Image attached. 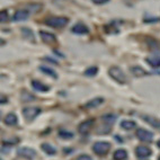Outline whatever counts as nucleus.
I'll use <instances>...</instances> for the list:
<instances>
[{"label": "nucleus", "instance_id": "423d86ee", "mask_svg": "<svg viewBox=\"0 0 160 160\" xmlns=\"http://www.w3.org/2000/svg\"><path fill=\"white\" fill-rule=\"evenodd\" d=\"M40 37L41 40L43 41L45 44H54L57 43V36H55L53 33H50V32H46V31H40Z\"/></svg>", "mask_w": 160, "mask_h": 160}, {"label": "nucleus", "instance_id": "c9c22d12", "mask_svg": "<svg viewBox=\"0 0 160 160\" xmlns=\"http://www.w3.org/2000/svg\"><path fill=\"white\" fill-rule=\"evenodd\" d=\"M0 118H1V112H0Z\"/></svg>", "mask_w": 160, "mask_h": 160}, {"label": "nucleus", "instance_id": "473e14b6", "mask_svg": "<svg viewBox=\"0 0 160 160\" xmlns=\"http://www.w3.org/2000/svg\"><path fill=\"white\" fill-rule=\"evenodd\" d=\"M6 103H8V98L5 95L0 94V104H6Z\"/></svg>", "mask_w": 160, "mask_h": 160}, {"label": "nucleus", "instance_id": "cd10ccee", "mask_svg": "<svg viewBox=\"0 0 160 160\" xmlns=\"http://www.w3.org/2000/svg\"><path fill=\"white\" fill-rule=\"evenodd\" d=\"M160 18L158 16H146L143 18V22L144 23H158Z\"/></svg>", "mask_w": 160, "mask_h": 160}, {"label": "nucleus", "instance_id": "ddd939ff", "mask_svg": "<svg viewBox=\"0 0 160 160\" xmlns=\"http://www.w3.org/2000/svg\"><path fill=\"white\" fill-rule=\"evenodd\" d=\"M135 153L139 158H147L151 156V150L148 148V147H138L135 149Z\"/></svg>", "mask_w": 160, "mask_h": 160}, {"label": "nucleus", "instance_id": "6e6552de", "mask_svg": "<svg viewBox=\"0 0 160 160\" xmlns=\"http://www.w3.org/2000/svg\"><path fill=\"white\" fill-rule=\"evenodd\" d=\"M71 32L73 34H77V35H87L89 34V28L88 26L85 25V24H81V23H78L76 24L74 26H72Z\"/></svg>", "mask_w": 160, "mask_h": 160}, {"label": "nucleus", "instance_id": "4468645a", "mask_svg": "<svg viewBox=\"0 0 160 160\" xmlns=\"http://www.w3.org/2000/svg\"><path fill=\"white\" fill-rule=\"evenodd\" d=\"M104 103V98L103 97H96L94 99H90L88 103H86L85 107L86 108H97L98 106H100Z\"/></svg>", "mask_w": 160, "mask_h": 160}, {"label": "nucleus", "instance_id": "39448f33", "mask_svg": "<svg viewBox=\"0 0 160 160\" xmlns=\"http://www.w3.org/2000/svg\"><path fill=\"white\" fill-rule=\"evenodd\" d=\"M38 114H41V108L40 107H36V106H33V107H25V108L23 109V115L25 116L26 120H28V121L34 120Z\"/></svg>", "mask_w": 160, "mask_h": 160}, {"label": "nucleus", "instance_id": "9d476101", "mask_svg": "<svg viewBox=\"0 0 160 160\" xmlns=\"http://www.w3.org/2000/svg\"><path fill=\"white\" fill-rule=\"evenodd\" d=\"M20 33H22V36H23L25 40L29 41L32 43H35V42H36V41H35L34 32L32 31L31 28H28V27H22V28H20Z\"/></svg>", "mask_w": 160, "mask_h": 160}, {"label": "nucleus", "instance_id": "2f4dec72", "mask_svg": "<svg viewBox=\"0 0 160 160\" xmlns=\"http://www.w3.org/2000/svg\"><path fill=\"white\" fill-rule=\"evenodd\" d=\"M77 160H92V159L88 154H80L79 157L77 158Z\"/></svg>", "mask_w": 160, "mask_h": 160}, {"label": "nucleus", "instance_id": "aec40b11", "mask_svg": "<svg viewBox=\"0 0 160 160\" xmlns=\"http://www.w3.org/2000/svg\"><path fill=\"white\" fill-rule=\"evenodd\" d=\"M17 122H18L17 116H16L15 114H12V113H9V114L5 117V123H6L7 125H9V126L16 125V124H17Z\"/></svg>", "mask_w": 160, "mask_h": 160}, {"label": "nucleus", "instance_id": "f8f14e48", "mask_svg": "<svg viewBox=\"0 0 160 160\" xmlns=\"http://www.w3.org/2000/svg\"><path fill=\"white\" fill-rule=\"evenodd\" d=\"M32 87H33V89H35V90L41 92H46L50 90L49 86L44 85L43 82H41L38 80H33V81H32Z\"/></svg>", "mask_w": 160, "mask_h": 160}, {"label": "nucleus", "instance_id": "4be33fe9", "mask_svg": "<svg viewBox=\"0 0 160 160\" xmlns=\"http://www.w3.org/2000/svg\"><path fill=\"white\" fill-rule=\"evenodd\" d=\"M40 70H41L42 72H43L44 74H46V76H49V77L54 78V79H57V78H58V74L55 73L54 70H52V69L48 68V67L41 66V67H40Z\"/></svg>", "mask_w": 160, "mask_h": 160}, {"label": "nucleus", "instance_id": "7ed1b4c3", "mask_svg": "<svg viewBox=\"0 0 160 160\" xmlns=\"http://www.w3.org/2000/svg\"><path fill=\"white\" fill-rule=\"evenodd\" d=\"M29 16H31V14H29V12L27 10V9H18V10H16L15 12V14L12 15V22H15V23H19V22H26V20L28 19Z\"/></svg>", "mask_w": 160, "mask_h": 160}, {"label": "nucleus", "instance_id": "a878e982", "mask_svg": "<svg viewBox=\"0 0 160 160\" xmlns=\"http://www.w3.org/2000/svg\"><path fill=\"white\" fill-rule=\"evenodd\" d=\"M9 20V15L7 9L0 10V23H6Z\"/></svg>", "mask_w": 160, "mask_h": 160}, {"label": "nucleus", "instance_id": "c85d7f7f", "mask_svg": "<svg viewBox=\"0 0 160 160\" xmlns=\"http://www.w3.org/2000/svg\"><path fill=\"white\" fill-rule=\"evenodd\" d=\"M59 135H60L62 139H72V138H73V134H72L71 132L64 131V130H61V131L59 132Z\"/></svg>", "mask_w": 160, "mask_h": 160}, {"label": "nucleus", "instance_id": "a211bd4d", "mask_svg": "<svg viewBox=\"0 0 160 160\" xmlns=\"http://www.w3.org/2000/svg\"><path fill=\"white\" fill-rule=\"evenodd\" d=\"M147 62L150 64L151 67H153V68H158V67L160 66V60H159V54H154L153 57H149L146 59Z\"/></svg>", "mask_w": 160, "mask_h": 160}, {"label": "nucleus", "instance_id": "b1692460", "mask_svg": "<svg viewBox=\"0 0 160 160\" xmlns=\"http://www.w3.org/2000/svg\"><path fill=\"white\" fill-rule=\"evenodd\" d=\"M36 99V97H35L34 95L29 94V92H22V100L23 102H33V100Z\"/></svg>", "mask_w": 160, "mask_h": 160}, {"label": "nucleus", "instance_id": "1a4fd4ad", "mask_svg": "<svg viewBox=\"0 0 160 160\" xmlns=\"http://www.w3.org/2000/svg\"><path fill=\"white\" fill-rule=\"evenodd\" d=\"M17 153H18V156H22V157L27 158V159H33V158L36 156L35 150H33V149H31V148H26V147L18 149Z\"/></svg>", "mask_w": 160, "mask_h": 160}, {"label": "nucleus", "instance_id": "6ab92c4d", "mask_svg": "<svg viewBox=\"0 0 160 160\" xmlns=\"http://www.w3.org/2000/svg\"><path fill=\"white\" fill-rule=\"evenodd\" d=\"M113 158H114V160H125L128 158V152L124 149H118L114 152Z\"/></svg>", "mask_w": 160, "mask_h": 160}, {"label": "nucleus", "instance_id": "0eeeda50", "mask_svg": "<svg viewBox=\"0 0 160 160\" xmlns=\"http://www.w3.org/2000/svg\"><path fill=\"white\" fill-rule=\"evenodd\" d=\"M137 137L139 140L143 141V142H151L153 139V134L150 131H147L144 129H139L137 131Z\"/></svg>", "mask_w": 160, "mask_h": 160}, {"label": "nucleus", "instance_id": "f257e3e1", "mask_svg": "<svg viewBox=\"0 0 160 160\" xmlns=\"http://www.w3.org/2000/svg\"><path fill=\"white\" fill-rule=\"evenodd\" d=\"M70 19L64 16H52L45 19V25L50 26L52 28H63L69 24Z\"/></svg>", "mask_w": 160, "mask_h": 160}, {"label": "nucleus", "instance_id": "9b49d317", "mask_svg": "<svg viewBox=\"0 0 160 160\" xmlns=\"http://www.w3.org/2000/svg\"><path fill=\"white\" fill-rule=\"evenodd\" d=\"M92 125H94V120H87L80 124L79 128H78V131H79L80 133H82V134H87V133L92 130Z\"/></svg>", "mask_w": 160, "mask_h": 160}, {"label": "nucleus", "instance_id": "72a5a7b5", "mask_svg": "<svg viewBox=\"0 0 160 160\" xmlns=\"http://www.w3.org/2000/svg\"><path fill=\"white\" fill-rule=\"evenodd\" d=\"M44 60H48L50 61L51 63H53V64H58V62L55 60H53V59H51V58H44Z\"/></svg>", "mask_w": 160, "mask_h": 160}, {"label": "nucleus", "instance_id": "20e7f679", "mask_svg": "<svg viewBox=\"0 0 160 160\" xmlns=\"http://www.w3.org/2000/svg\"><path fill=\"white\" fill-rule=\"evenodd\" d=\"M109 149H111V144L108 142H106V141H104V142H102V141L96 142L94 144V147H92V150H94L95 153L99 154V156L106 154L109 151Z\"/></svg>", "mask_w": 160, "mask_h": 160}, {"label": "nucleus", "instance_id": "f704fd0d", "mask_svg": "<svg viewBox=\"0 0 160 160\" xmlns=\"http://www.w3.org/2000/svg\"><path fill=\"white\" fill-rule=\"evenodd\" d=\"M5 44H6V41L3 40V38H1V37H0V46L5 45Z\"/></svg>", "mask_w": 160, "mask_h": 160}, {"label": "nucleus", "instance_id": "412c9836", "mask_svg": "<svg viewBox=\"0 0 160 160\" xmlns=\"http://www.w3.org/2000/svg\"><path fill=\"white\" fill-rule=\"evenodd\" d=\"M42 150H43L46 154H49V156H54V154L57 153L55 148H53L50 143H43V144H42Z\"/></svg>", "mask_w": 160, "mask_h": 160}, {"label": "nucleus", "instance_id": "bb28decb", "mask_svg": "<svg viewBox=\"0 0 160 160\" xmlns=\"http://www.w3.org/2000/svg\"><path fill=\"white\" fill-rule=\"evenodd\" d=\"M102 120H103L104 122H107L108 124H112V123H114V122H115V120H116V116H115V115H112V114L104 115V116L102 117Z\"/></svg>", "mask_w": 160, "mask_h": 160}, {"label": "nucleus", "instance_id": "f3484780", "mask_svg": "<svg viewBox=\"0 0 160 160\" xmlns=\"http://www.w3.org/2000/svg\"><path fill=\"white\" fill-rule=\"evenodd\" d=\"M42 7H43V5L42 3H38V2H33V3H29V5H27V9L29 12V14L33 15V14H36V12H41L42 10Z\"/></svg>", "mask_w": 160, "mask_h": 160}, {"label": "nucleus", "instance_id": "c756f323", "mask_svg": "<svg viewBox=\"0 0 160 160\" xmlns=\"http://www.w3.org/2000/svg\"><path fill=\"white\" fill-rule=\"evenodd\" d=\"M147 41H148L149 48H151V49H157L158 50V42H157V41L153 40V38H151V37H148V38H147Z\"/></svg>", "mask_w": 160, "mask_h": 160}, {"label": "nucleus", "instance_id": "5701e85b", "mask_svg": "<svg viewBox=\"0 0 160 160\" xmlns=\"http://www.w3.org/2000/svg\"><path fill=\"white\" fill-rule=\"evenodd\" d=\"M135 122L133 121H122L121 122V128L124 130H133L135 128Z\"/></svg>", "mask_w": 160, "mask_h": 160}, {"label": "nucleus", "instance_id": "393cba45", "mask_svg": "<svg viewBox=\"0 0 160 160\" xmlns=\"http://www.w3.org/2000/svg\"><path fill=\"white\" fill-rule=\"evenodd\" d=\"M97 73H98L97 67H90V68H88L86 71H85V74H86L87 77H94V76H96Z\"/></svg>", "mask_w": 160, "mask_h": 160}, {"label": "nucleus", "instance_id": "e433bc0d", "mask_svg": "<svg viewBox=\"0 0 160 160\" xmlns=\"http://www.w3.org/2000/svg\"><path fill=\"white\" fill-rule=\"evenodd\" d=\"M0 160H1V159H0Z\"/></svg>", "mask_w": 160, "mask_h": 160}, {"label": "nucleus", "instance_id": "f03ea898", "mask_svg": "<svg viewBox=\"0 0 160 160\" xmlns=\"http://www.w3.org/2000/svg\"><path fill=\"white\" fill-rule=\"evenodd\" d=\"M108 74L111 76L113 79L118 83H125L126 82V76L125 73L123 72V70L118 67L114 66V67H111L108 70Z\"/></svg>", "mask_w": 160, "mask_h": 160}, {"label": "nucleus", "instance_id": "dca6fc26", "mask_svg": "<svg viewBox=\"0 0 160 160\" xmlns=\"http://www.w3.org/2000/svg\"><path fill=\"white\" fill-rule=\"evenodd\" d=\"M131 73L134 76V77L137 78H141V77H144V76H147L148 74V72L144 70L143 68H141V67H132L131 68Z\"/></svg>", "mask_w": 160, "mask_h": 160}, {"label": "nucleus", "instance_id": "2eb2a0df", "mask_svg": "<svg viewBox=\"0 0 160 160\" xmlns=\"http://www.w3.org/2000/svg\"><path fill=\"white\" fill-rule=\"evenodd\" d=\"M142 120L147 123H149L151 126L156 128V129H159V121L158 118H156L154 116H150V115H142Z\"/></svg>", "mask_w": 160, "mask_h": 160}, {"label": "nucleus", "instance_id": "7c9ffc66", "mask_svg": "<svg viewBox=\"0 0 160 160\" xmlns=\"http://www.w3.org/2000/svg\"><path fill=\"white\" fill-rule=\"evenodd\" d=\"M95 5H105V3L109 2L111 0H92Z\"/></svg>", "mask_w": 160, "mask_h": 160}]
</instances>
